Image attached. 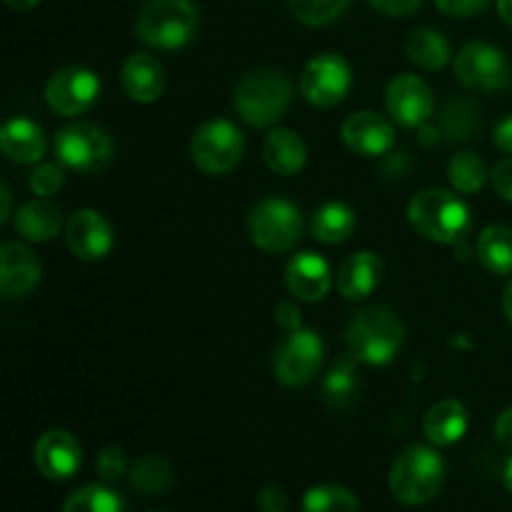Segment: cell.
Returning a JSON list of instances; mask_svg holds the SVG:
<instances>
[{"label":"cell","mask_w":512,"mask_h":512,"mask_svg":"<svg viewBox=\"0 0 512 512\" xmlns=\"http://www.w3.org/2000/svg\"><path fill=\"white\" fill-rule=\"evenodd\" d=\"M198 25L193 0H145L135 18V38L155 50H180L195 38Z\"/></svg>","instance_id":"1"},{"label":"cell","mask_w":512,"mask_h":512,"mask_svg":"<svg viewBox=\"0 0 512 512\" xmlns=\"http://www.w3.org/2000/svg\"><path fill=\"white\" fill-rule=\"evenodd\" d=\"M403 323L385 305H368L353 315L345 333L348 353L358 363L388 365L403 345Z\"/></svg>","instance_id":"2"},{"label":"cell","mask_w":512,"mask_h":512,"mask_svg":"<svg viewBox=\"0 0 512 512\" xmlns=\"http://www.w3.org/2000/svg\"><path fill=\"white\" fill-rule=\"evenodd\" d=\"M408 220L420 238L430 243L453 245L468 233L470 210L450 190L428 188L413 195L408 205Z\"/></svg>","instance_id":"3"},{"label":"cell","mask_w":512,"mask_h":512,"mask_svg":"<svg viewBox=\"0 0 512 512\" xmlns=\"http://www.w3.org/2000/svg\"><path fill=\"white\" fill-rule=\"evenodd\" d=\"M290 103H293V83L280 70H255L235 85V110L253 128H268L278 123L288 113Z\"/></svg>","instance_id":"4"},{"label":"cell","mask_w":512,"mask_h":512,"mask_svg":"<svg viewBox=\"0 0 512 512\" xmlns=\"http://www.w3.org/2000/svg\"><path fill=\"white\" fill-rule=\"evenodd\" d=\"M445 463L433 448L413 445L390 468V493L403 505H428L443 490Z\"/></svg>","instance_id":"5"},{"label":"cell","mask_w":512,"mask_h":512,"mask_svg":"<svg viewBox=\"0 0 512 512\" xmlns=\"http://www.w3.org/2000/svg\"><path fill=\"white\" fill-rule=\"evenodd\" d=\"M248 235L263 253L280 255L293 250L303 235V215L285 198H265L250 210Z\"/></svg>","instance_id":"6"},{"label":"cell","mask_w":512,"mask_h":512,"mask_svg":"<svg viewBox=\"0 0 512 512\" xmlns=\"http://www.w3.org/2000/svg\"><path fill=\"white\" fill-rule=\"evenodd\" d=\"M53 150L58 163L75 173H100L113 160V140L95 123H70L55 133Z\"/></svg>","instance_id":"7"},{"label":"cell","mask_w":512,"mask_h":512,"mask_svg":"<svg viewBox=\"0 0 512 512\" xmlns=\"http://www.w3.org/2000/svg\"><path fill=\"white\" fill-rule=\"evenodd\" d=\"M323 340L315 330H290L273 353V373L285 388H303L318 375L323 363Z\"/></svg>","instance_id":"8"},{"label":"cell","mask_w":512,"mask_h":512,"mask_svg":"<svg viewBox=\"0 0 512 512\" xmlns=\"http://www.w3.org/2000/svg\"><path fill=\"white\" fill-rule=\"evenodd\" d=\"M245 140L230 120H208L200 125L190 143L193 163L208 175H225L240 163Z\"/></svg>","instance_id":"9"},{"label":"cell","mask_w":512,"mask_h":512,"mask_svg":"<svg viewBox=\"0 0 512 512\" xmlns=\"http://www.w3.org/2000/svg\"><path fill=\"white\" fill-rule=\"evenodd\" d=\"M455 78L470 90L478 93H495L503 90L510 80V65L508 58L495 45L483 43V40H473L460 48V53L453 60Z\"/></svg>","instance_id":"10"},{"label":"cell","mask_w":512,"mask_h":512,"mask_svg":"<svg viewBox=\"0 0 512 512\" xmlns=\"http://www.w3.org/2000/svg\"><path fill=\"white\" fill-rule=\"evenodd\" d=\"M353 85V73L343 55H315L300 75V93L315 108H335L343 103Z\"/></svg>","instance_id":"11"},{"label":"cell","mask_w":512,"mask_h":512,"mask_svg":"<svg viewBox=\"0 0 512 512\" xmlns=\"http://www.w3.org/2000/svg\"><path fill=\"white\" fill-rule=\"evenodd\" d=\"M100 95V80L93 70L80 68V65H68L50 75L45 85V100L53 113L75 118L83 115L95 105Z\"/></svg>","instance_id":"12"},{"label":"cell","mask_w":512,"mask_h":512,"mask_svg":"<svg viewBox=\"0 0 512 512\" xmlns=\"http://www.w3.org/2000/svg\"><path fill=\"white\" fill-rule=\"evenodd\" d=\"M385 108L390 118L403 128H423L435 113V95L418 75H395L385 90Z\"/></svg>","instance_id":"13"},{"label":"cell","mask_w":512,"mask_h":512,"mask_svg":"<svg viewBox=\"0 0 512 512\" xmlns=\"http://www.w3.org/2000/svg\"><path fill=\"white\" fill-rule=\"evenodd\" d=\"M65 243L75 258L95 263L113 250V228L98 210H75L65 223Z\"/></svg>","instance_id":"14"},{"label":"cell","mask_w":512,"mask_h":512,"mask_svg":"<svg viewBox=\"0 0 512 512\" xmlns=\"http://www.w3.org/2000/svg\"><path fill=\"white\" fill-rule=\"evenodd\" d=\"M33 460L43 478L60 483V480H70L80 470L83 448L68 430H48L35 443Z\"/></svg>","instance_id":"15"},{"label":"cell","mask_w":512,"mask_h":512,"mask_svg":"<svg viewBox=\"0 0 512 512\" xmlns=\"http://www.w3.org/2000/svg\"><path fill=\"white\" fill-rule=\"evenodd\" d=\"M43 275V265L30 248L18 240L0 245V295L5 300L25 298L33 293Z\"/></svg>","instance_id":"16"},{"label":"cell","mask_w":512,"mask_h":512,"mask_svg":"<svg viewBox=\"0 0 512 512\" xmlns=\"http://www.w3.org/2000/svg\"><path fill=\"white\" fill-rule=\"evenodd\" d=\"M343 143L363 158H378L395 145V128L388 118L373 110H358L343 123Z\"/></svg>","instance_id":"17"},{"label":"cell","mask_w":512,"mask_h":512,"mask_svg":"<svg viewBox=\"0 0 512 512\" xmlns=\"http://www.w3.org/2000/svg\"><path fill=\"white\" fill-rule=\"evenodd\" d=\"M285 285L300 303H318L333 288V273L328 260L318 253H298L285 268Z\"/></svg>","instance_id":"18"},{"label":"cell","mask_w":512,"mask_h":512,"mask_svg":"<svg viewBox=\"0 0 512 512\" xmlns=\"http://www.w3.org/2000/svg\"><path fill=\"white\" fill-rule=\"evenodd\" d=\"M120 83L135 103H155L165 90V68L150 53H133L125 58Z\"/></svg>","instance_id":"19"},{"label":"cell","mask_w":512,"mask_h":512,"mask_svg":"<svg viewBox=\"0 0 512 512\" xmlns=\"http://www.w3.org/2000/svg\"><path fill=\"white\" fill-rule=\"evenodd\" d=\"M45 133L38 123L28 118H13L0 128V150L10 163H40L45 155Z\"/></svg>","instance_id":"20"},{"label":"cell","mask_w":512,"mask_h":512,"mask_svg":"<svg viewBox=\"0 0 512 512\" xmlns=\"http://www.w3.org/2000/svg\"><path fill=\"white\" fill-rule=\"evenodd\" d=\"M380 278H383V263L370 250H360L353 253L338 270V293L345 300H363L375 293Z\"/></svg>","instance_id":"21"},{"label":"cell","mask_w":512,"mask_h":512,"mask_svg":"<svg viewBox=\"0 0 512 512\" xmlns=\"http://www.w3.org/2000/svg\"><path fill=\"white\" fill-rule=\"evenodd\" d=\"M423 433L435 448H450L468 433V410L460 400H440L425 415Z\"/></svg>","instance_id":"22"},{"label":"cell","mask_w":512,"mask_h":512,"mask_svg":"<svg viewBox=\"0 0 512 512\" xmlns=\"http://www.w3.org/2000/svg\"><path fill=\"white\" fill-rule=\"evenodd\" d=\"M13 228L20 238L30 240V243H50L58 238L60 228H63V213L58 205L48 203L45 198L30 200L18 208Z\"/></svg>","instance_id":"23"},{"label":"cell","mask_w":512,"mask_h":512,"mask_svg":"<svg viewBox=\"0 0 512 512\" xmlns=\"http://www.w3.org/2000/svg\"><path fill=\"white\" fill-rule=\"evenodd\" d=\"M263 160L273 173L293 178L308 163V148L298 133L288 128H275L263 143Z\"/></svg>","instance_id":"24"},{"label":"cell","mask_w":512,"mask_h":512,"mask_svg":"<svg viewBox=\"0 0 512 512\" xmlns=\"http://www.w3.org/2000/svg\"><path fill=\"white\" fill-rule=\"evenodd\" d=\"M355 225H358V218H355L350 205L325 203L313 213L310 233H313V238L318 240V243L338 245L345 243V240L355 233Z\"/></svg>","instance_id":"25"},{"label":"cell","mask_w":512,"mask_h":512,"mask_svg":"<svg viewBox=\"0 0 512 512\" xmlns=\"http://www.w3.org/2000/svg\"><path fill=\"white\" fill-rule=\"evenodd\" d=\"M405 53H408L410 63L423 70H430V73L445 68L450 63V58H453L448 38L440 30L433 28L413 30L408 43H405Z\"/></svg>","instance_id":"26"},{"label":"cell","mask_w":512,"mask_h":512,"mask_svg":"<svg viewBox=\"0 0 512 512\" xmlns=\"http://www.w3.org/2000/svg\"><path fill=\"white\" fill-rule=\"evenodd\" d=\"M478 260L488 273H512V228L510 225H488L478 238Z\"/></svg>","instance_id":"27"},{"label":"cell","mask_w":512,"mask_h":512,"mask_svg":"<svg viewBox=\"0 0 512 512\" xmlns=\"http://www.w3.org/2000/svg\"><path fill=\"white\" fill-rule=\"evenodd\" d=\"M355 363L358 360L353 355H345L340 358L338 363L333 365L328 375L323 380V393H325V403L330 405L333 410H345L350 403L355 400L360 388V380H358V370H355Z\"/></svg>","instance_id":"28"},{"label":"cell","mask_w":512,"mask_h":512,"mask_svg":"<svg viewBox=\"0 0 512 512\" xmlns=\"http://www.w3.org/2000/svg\"><path fill=\"white\" fill-rule=\"evenodd\" d=\"M175 483V470L160 455H145L130 470V485L143 495H160Z\"/></svg>","instance_id":"29"},{"label":"cell","mask_w":512,"mask_h":512,"mask_svg":"<svg viewBox=\"0 0 512 512\" xmlns=\"http://www.w3.org/2000/svg\"><path fill=\"white\" fill-rule=\"evenodd\" d=\"M63 512H125L123 495L110 485H85L65 500Z\"/></svg>","instance_id":"30"},{"label":"cell","mask_w":512,"mask_h":512,"mask_svg":"<svg viewBox=\"0 0 512 512\" xmlns=\"http://www.w3.org/2000/svg\"><path fill=\"white\" fill-rule=\"evenodd\" d=\"M303 512H360V503L345 485L325 483L305 493Z\"/></svg>","instance_id":"31"},{"label":"cell","mask_w":512,"mask_h":512,"mask_svg":"<svg viewBox=\"0 0 512 512\" xmlns=\"http://www.w3.org/2000/svg\"><path fill=\"white\" fill-rule=\"evenodd\" d=\"M488 178L490 173L488 168H485V160L475 153H458L448 163L450 185L463 195L478 193Z\"/></svg>","instance_id":"32"},{"label":"cell","mask_w":512,"mask_h":512,"mask_svg":"<svg viewBox=\"0 0 512 512\" xmlns=\"http://www.w3.org/2000/svg\"><path fill=\"white\" fill-rule=\"evenodd\" d=\"M348 5L350 0H288L293 18L308 28H323V25L335 23Z\"/></svg>","instance_id":"33"},{"label":"cell","mask_w":512,"mask_h":512,"mask_svg":"<svg viewBox=\"0 0 512 512\" xmlns=\"http://www.w3.org/2000/svg\"><path fill=\"white\" fill-rule=\"evenodd\" d=\"M478 130V113L470 103H455L450 105L445 113V133L450 140H468L473 138Z\"/></svg>","instance_id":"34"},{"label":"cell","mask_w":512,"mask_h":512,"mask_svg":"<svg viewBox=\"0 0 512 512\" xmlns=\"http://www.w3.org/2000/svg\"><path fill=\"white\" fill-rule=\"evenodd\" d=\"M65 165L63 163H40L35 165L33 173L28 175L30 190L38 198H50L65 185Z\"/></svg>","instance_id":"35"},{"label":"cell","mask_w":512,"mask_h":512,"mask_svg":"<svg viewBox=\"0 0 512 512\" xmlns=\"http://www.w3.org/2000/svg\"><path fill=\"white\" fill-rule=\"evenodd\" d=\"M125 465L128 460H125V450L120 445H105L95 458V470L105 483H115L125 473Z\"/></svg>","instance_id":"36"},{"label":"cell","mask_w":512,"mask_h":512,"mask_svg":"<svg viewBox=\"0 0 512 512\" xmlns=\"http://www.w3.org/2000/svg\"><path fill=\"white\" fill-rule=\"evenodd\" d=\"M433 3L440 13L450 15V18H473L488 8L490 0H433Z\"/></svg>","instance_id":"37"},{"label":"cell","mask_w":512,"mask_h":512,"mask_svg":"<svg viewBox=\"0 0 512 512\" xmlns=\"http://www.w3.org/2000/svg\"><path fill=\"white\" fill-rule=\"evenodd\" d=\"M373 5V10H378L380 15H388V18H408L413 15L425 0H368Z\"/></svg>","instance_id":"38"},{"label":"cell","mask_w":512,"mask_h":512,"mask_svg":"<svg viewBox=\"0 0 512 512\" xmlns=\"http://www.w3.org/2000/svg\"><path fill=\"white\" fill-rule=\"evenodd\" d=\"M490 180H493L495 193L503 200H508V203H512V158L500 160L493 168V173H490Z\"/></svg>","instance_id":"39"},{"label":"cell","mask_w":512,"mask_h":512,"mask_svg":"<svg viewBox=\"0 0 512 512\" xmlns=\"http://www.w3.org/2000/svg\"><path fill=\"white\" fill-rule=\"evenodd\" d=\"M258 508L260 512H288V498L280 488L268 485L258 493Z\"/></svg>","instance_id":"40"},{"label":"cell","mask_w":512,"mask_h":512,"mask_svg":"<svg viewBox=\"0 0 512 512\" xmlns=\"http://www.w3.org/2000/svg\"><path fill=\"white\" fill-rule=\"evenodd\" d=\"M275 320H278L280 328H285L290 333V330L300 328L303 313H300V308L295 303H280L278 308H275Z\"/></svg>","instance_id":"41"},{"label":"cell","mask_w":512,"mask_h":512,"mask_svg":"<svg viewBox=\"0 0 512 512\" xmlns=\"http://www.w3.org/2000/svg\"><path fill=\"white\" fill-rule=\"evenodd\" d=\"M493 143L503 153H512V113L493 128Z\"/></svg>","instance_id":"42"},{"label":"cell","mask_w":512,"mask_h":512,"mask_svg":"<svg viewBox=\"0 0 512 512\" xmlns=\"http://www.w3.org/2000/svg\"><path fill=\"white\" fill-rule=\"evenodd\" d=\"M495 438H498L505 448H512V408L503 410L500 418L495 420Z\"/></svg>","instance_id":"43"},{"label":"cell","mask_w":512,"mask_h":512,"mask_svg":"<svg viewBox=\"0 0 512 512\" xmlns=\"http://www.w3.org/2000/svg\"><path fill=\"white\" fill-rule=\"evenodd\" d=\"M0 198H3V210H0V223H8L10 220V208H13V195H10L8 185H0Z\"/></svg>","instance_id":"44"},{"label":"cell","mask_w":512,"mask_h":512,"mask_svg":"<svg viewBox=\"0 0 512 512\" xmlns=\"http://www.w3.org/2000/svg\"><path fill=\"white\" fill-rule=\"evenodd\" d=\"M498 15L512 28V0H498Z\"/></svg>","instance_id":"45"},{"label":"cell","mask_w":512,"mask_h":512,"mask_svg":"<svg viewBox=\"0 0 512 512\" xmlns=\"http://www.w3.org/2000/svg\"><path fill=\"white\" fill-rule=\"evenodd\" d=\"M10 10H30L38 5V0H3Z\"/></svg>","instance_id":"46"},{"label":"cell","mask_w":512,"mask_h":512,"mask_svg":"<svg viewBox=\"0 0 512 512\" xmlns=\"http://www.w3.org/2000/svg\"><path fill=\"white\" fill-rule=\"evenodd\" d=\"M503 310H505V315H508V320H510V325H512V280H510V285H508V288H505Z\"/></svg>","instance_id":"47"},{"label":"cell","mask_w":512,"mask_h":512,"mask_svg":"<svg viewBox=\"0 0 512 512\" xmlns=\"http://www.w3.org/2000/svg\"><path fill=\"white\" fill-rule=\"evenodd\" d=\"M503 480H505V488L510 490L512 493V458H510V463L505 465V473H503Z\"/></svg>","instance_id":"48"},{"label":"cell","mask_w":512,"mask_h":512,"mask_svg":"<svg viewBox=\"0 0 512 512\" xmlns=\"http://www.w3.org/2000/svg\"><path fill=\"white\" fill-rule=\"evenodd\" d=\"M150 512H163V510H150Z\"/></svg>","instance_id":"49"}]
</instances>
